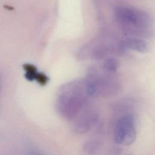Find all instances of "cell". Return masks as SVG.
I'll return each instance as SVG.
<instances>
[{"instance_id":"cell-6","label":"cell","mask_w":155,"mask_h":155,"mask_svg":"<svg viewBox=\"0 0 155 155\" xmlns=\"http://www.w3.org/2000/svg\"><path fill=\"white\" fill-rule=\"evenodd\" d=\"M125 48L140 53H145L148 50L147 43L143 39L137 38H131L124 41Z\"/></svg>"},{"instance_id":"cell-11","label":"cell","mask_w":155,"mask_h":155,"mask_svg":"<svg viewBox=\"0 0 155 155\" xmlns=\"http://www.w3.org/2000/svg\"><path fill=\"white\" fill-rule=\"evenodd\" d=\"M1 86H2V78H1V75L0 74V93H1Z\"/></svg>"},{"instance_id":"cell-5","label":"cell","mask_w":155,"mask_h":155,"mask_svg":"<svg viewBox=\"0 0 155 155\" xmlns=\"http://www.w3.org/2000/svg\"><path fill=\"white\" fill-rule=\"evenodd\" d=\"M99 113L93 107L89 106L74 121V130L78 133H85L92 129L97 123Z\"/></svg>"},{"instance_id":"cell-3","label":"cell","mask_w":155,"mask_h":155,"mask_svg":"<svg viewBox=\"0 0 155 155\" xmlns=\"http://www.w3.org/2000/svg\"><path fill=\"white\" fill-rule=\"evenodd\" d=\"M114 73L91 70L84 81L85 89L90 97H111L117 93L120 83Z\"/></svg>"},{"instance_id":"cell-8","label":"cell","mask_w":155,"mask_h":155,"mask_svg":"<svg viewBox=\"0 0 155 155\" xmlns=\"http://www.w3.org/2000/svg\"><path fill=\"white\" fill-rule=\"evenodd\" d=\"M23 68L25 72V77L26 79L30 81H35L36 77L39 73L37 70V68L34 65L25 64L23 65Z\"/></svg>"},{"instance_id":"cell-10","label":"cell","mask_w":155,"mask_h":155,"mask_svg":"<svg viewBox=\"0 0 155 155\" xmlns=\"http://www.w3.org/2000/svg\"><path fill=\"white\" fill-rule=\"evenodd\" d=\"M49 79L47 76L41 72H39L36 77L35 81L39 83L41 85H45L47 84Z\"/></svg>"},{"instance_id":"cell-7","label":"cell","mask_w":155,"mask_h":155,"mask_svg":"<svg viewBox=\"0 0 155 155\" xmlns=\"http://www.w3.org/2000/svg\"><path fill=\"white\" fill-rule=\"evenodd\" d=\"M101 142L98 139L93 138L88 140L84 145V151L87 155H92L94 154L99 148Z\"/></svg>"},{"instance_id":"cell-12","label":"cell","mask_w":155,"mask_h":155,"mask_svg":"<svg viewBox=\"0 0 155 155\" xmlns=\"http://www.w3.org/2000/svg\"><path fill=\"white\" fill-rule=\"evenodd\" d=\"M30 155H44V154H41V153H32Z\"/></svg>"},{"instance_id":"cell-1","label":"cell","mask_w":155,"mask_h":155,"mask_svg":"<svg viewBox=\"0 0 155 155\" xmlns=\"http://www.w3.org/2000/svg\"><path fill=\"white\" fill-rule=\"evenodd\" d=\"M88 96L84 81H74L62 86L56 99L59 114L69 121H74L89 106Z\"/></svg>"},{"instance_id":"cell-4","label":"cell","mask_w":155,"mask_h":155,"mask_svg":"<svg viewBox=\"0 0 155 155\" xmlns=\"http://www.w3.org/2000/svg\"><path fill=\"white\" fill-rule=\"evenodd\" d=\"M136 130L134 117L125 113L116 122L114 127V139L117 144L128 146L136 140Z\"/></svg>"},{"instance_id":"cell-9","label":"cell","mask_w":155,"mask_h":155,"mask_svg":"<svg viewBox=\"0 0 155 155\" xmlns=\"http://www.w3.org/2000/svg\"><path fill=\"white\" fill-rule=\"evenodd\" d=\"M104 69L111 73L116 71L119 67V62L113 58H107L104 62Z\"/></svg>"},{"instance_id":"cell-2","label":"cell","mask_w":155,"mask_h":155,"mask_svg":"<svg viewBox=\"0 0 155 155\" xmlns=\"http://www.w3.org/2000/svg\"><path fill=\"white\" fill-rule=\"evenodd\" d=\"M114 13L117 22L125 33L137 36L150 35L153 19L147 12L120 5L116 7Z\"/></svg>"}]
</instances>
